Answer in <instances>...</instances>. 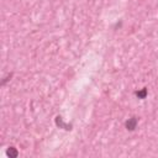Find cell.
Here are the masks:
<instances>
[{"label":"cell","instance_id":"obj_2","mask_svg":"<svg viewBox=\"0 0 158 158\" xmlns=\"http://www.w3.org/2000/svg\"><path fill=\"white\" fill-rule=\"evenodd\" d=\"M7 154H9L10 157H16V156H17V152L15 151V148L11 147V148L9 149V152H7Z\"/></svg>","mask_w":158,"mask_h":158},{"label":"cell","instance_id":"obj_1","mask_svg":"<svg viewBox=\"0 0 158 158\" xmlns=\"http://www.w3.org/2000/svg\"><path fill=\"white\" fill-rule=\"evenodd\" d=\"M137 122H138V120H137L136 117H131V118H128V121L126 122V127H127V130H130V131L135 130L136 126H137Z\"/></svg>","mask_w":158,"mask_h":158}]
</instances>
